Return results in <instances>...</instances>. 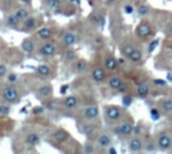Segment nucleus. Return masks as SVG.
Returning a JSON list of instances; mask_svg holds the SVG:
<instances>
[{
    "mask_svg": "<svg viewBox=\"0 0 172 154\" xmlns=\"http://www.w3.org/2000/svg\"><path fill=\"white\" fill-rule=\"evenodd\" d=\"M137 12H138V14H139V15L145 17V15L149 14L150 8H149V6H147V5L143 4V5H140V6H138V8H137Z\"/></svg>",
    "mask_w": 172,
    "mask_h": 154,
    "instance_id": "30",
    "label": "nucleus"
},
{
    "mask_svg": "<svg viewBox=\"0 0 172 154\" xmlns=\"http://www.w3.org/2000/svg\"><path fill=\"white\" fill-rule=\"evenodd\" d=\"M106 1V4H110V5H112V4H116L118 0H105Z\"/></svg>",
    "mask_w": 172,
    "mask_h": 154,
    "instance_id": "53",
    "label": "nucleus"
},
{
    "mask_svg": "<svg viewBox=\"0 0 172 154\" xmlns=\"http://www.w3.org/2000/svg\"><path fill=\"white\" fill-rule=\"evenodd\" d=\"M75 69L78 74H82L84 71H86V69H87V62L85 59H78L75 62Z\"/></svg>",
    "mask_w": 172,
    "mask_h": 154,
    "instance_id": "25",
    "label": "nucleus"
},
{
    "mask_svg": "<svg viewBox=\"0 0 172 154\" xmlns=\"http://www.w3.org/2000/svg\"><path fill=\"white\" fill-rule=\"evenodd\" d=\"M6 75H7V68H6V65L0 64V78L1 77H5Z\"/></svg>",
    "mask_w": 172,
    "mask_h": 154,
    "instance_id": "44",
    "label": "nucleus"
},
{
    "mask_svg": "<svg viewBox=\"0 0 172 154\" xmlns=\"http://www.w3.org/2000/svg\"><path fill=\"white\" fill-rule=\"evenodd\" d=\"M132 101H133L132 96H130V95H124V96H123V106L126 108L130 107V106L132 104Z\"/></svg>",
    "mask_w": 172,
    "mask_h": 154,
    "instance_id": "35",
    "label": "nucleus"
},
{
    "mask_svg": "<svg viewBox=\"0 0 172 154\" xmlns=\"http://www.w3.org/2000/svg\"><path fill=\"white\" fill-rule=\"evenodd\" d=\"M133 128H135L133 123L131 122V121H127V122L121 123L120 126L116 127L113 129V132L117 135H130L131 133H133Z\"/></svg>",
    "mask_w": 172,
    "mask_h": 154,
    "instance_id": "5",
    "label": "nucleus"
},
{
    "mask_svg": "<svg viewBox=\"0 0 172 154\" xmlns=\"http://www.w3.org/2000/svg\"><path fill=\"white\" fill-rule=\"evenodd\" d=\"M117 90H118L120 94H125V92L128 90V84H127L126 82H124V81H123V83L120 84V87L117 89Z\"/></svg>",
    "mask_w": 172,
    "mask_h": 154,
    "instance_id": "40",
    "label": "nucleus"
},
{
    "mask_svg": "<svg viewBox=\"0 0 172 154\" xmlns=\"http://www.w3.org/2000/svg\"><path fill=\"white\" fill-rule=\"evenodd\" d=\"M121 83H123V79H121L119 76H111L107 79V84H109V87H110L111 89H113V90H117Z\"/></svg>",
    "mask_w": 172,
    "mask_h": 154,
    "instance_id": "21",
    "label": "nucleus"
},
{
    "mask_svg": "<svg viewBox=\"0 0 172 154\" xmlns=\"http://www.w3.org/2000/svg\"><path fill=\"white\" fill-rule=\"evenodd\" d=\"M8 113H10V107L4 106V104L0 102V115H7Z\"/></svg>",
    "mask_w": 172,
    "mask_h": 154,
    "instance_id": "42",
    "label": "nucleus"
},
{
    "mask_svg": "<svg viewBox=\"0 0 172 154\" xmlns=\"http://www.w3.org/2000/svg\"><path fill=\"white\" fill-rule=\"evenodd\" d=\"M37 74L41 77H47L51 75V68L47 64H40L37 68Z\"/></svg>",
    "mask_w": 172,
    "mask_h": 154,
    "instance_id": "24",
    "label": "nucleus"
},
{
    "mask_svg": "<svg viewBox=\"0 0 172 154\" xmlns=\"http://www.w3.org/2000/svg\"><path fill=\"white\" fill-rule=\"evenodd\" d=\"M91 76H92V79L96 83H103L105 81V78H106V72L101 67H97V68H94L92 70Z\"/></svg>",
    "mask_w": 172,
    "mask_h": 154,
    "instance_id": "7",
    "label": "nucleus"
},
{
    "mask_svg": "<svg viewBox=\"0 0 172 154\" xmlns=\"http://www.w3.org/2000/svg\"><path fill=\"white\" fill-rule=\"evenodd\" d=\"M92 15H93V17H92V20L97 24H99V22L101 20V18L104 17L100 12H94V14H92Z\"/></svg>",
    "mask_w": 172,
    "mask_h": 154,
    "instance_id": "43",
    "label": "nucleus"
},
{
    "mask_svg": "<svg viewBox=\"0 0 172 154\" xmlns=\"http://www.w3.org/2000/svg\"><path fill=\"white\" fill-rule=\"evenodd\" d=\"M139 132H140V127H139V126H137V127L133 128V133H135V134H139Z\"/></svg>",
    "mask_w": 172,
    "mask_h": 154,
    "instance_id": "51",
    "label": "nucleus"
},
{
    "mask_svg": "<svg viewBox=\"0 0 172 154\" xmlns=\"http://www.w3.org/2000/svg\"><path fill=\"white\" fill-rule=\"evenodd\" d=\"M153 84L156 87H165L167 84V82L165 79H162V78H156V79H153Z\"/></svg>",
    "mask_w": 172,
    "mask_h": 154,
    "instance_id": "39",
    "label": "nucleus"
},
{
    "mask_svg": "<svg viewBox=\"0 0 172 154\" xmlns=\"http://www.w3.org/2000/svg\"><path fill=\"white\" fill-rule=\"evenodd\" d=\"M150 116H151V119H152V120L158 121V120L160 119V113H159V110H158V109H156V108H152V109L150 110Z\"/></svg>",
    "mask_w": 172,
    "mask_h": 154,
    "instance_id": "33",
    "label": "nucleus"
},
{
    "mask_svg": "<svg viewBox=\"0 0 172 154\" xmlns=\"http://www.w3.org/2000/svg\"><path fill=\"white\" fill-rule=\"evenodd\" d=\"M160 107L165 111H172V99H165L160 102Z\"/></svg>",
    "mask_w": 172,
    "mask_h": 154,
    "instance_id": "29",
    "label": "nucleus"
},
{
    "mask_svg": "<svg viewBox=\"0 0 172 154\" xmlns=\"http://www.w3.org/2000/svg\"><path fill=\"white\" fill-rule=\"evenodd\" d=\"M7 82L8 83H11V84H13L15 82H18V75L14 74V72H10L7 75Z\"/></svg>",
    "mask_w": 172,
    "mask_h": 154,
    "instance_id": "36",
    "label": "nucleus"
},
{
    "mask_svg": "<svg viewBox=\"0 0 172 154\" xmlns=\"http://www.w3.org/2000/svg\"><path fill=\"white\" fill-rule=\"evenodd\" d=\"M144 148H145L146 152H155V151H156V145H155L152 141H147V142L145 144Z\"/></svg>",
    "mask_w": 172,
    "mask_h": 154,
    "instance_id": "37",
    "label": "nucleus"
},
{
    "mask_svg": "<svg viewBox=\"0 0 172 154\" xmlns=\"http://www.w3.org/2000/svg\"><path fill=\"white\" fill-rule=\"evenodd\" d=\"M133 11H135V8H133V6H131V5H125L124 6V12L126 14H132Z\"/></svg>",
    "mask_w": 172,
    "mask_h": 154,
    "instance_id": "45",
    "label": "nucleus"
},
{
    "mask_svg": "<svg viewBox=\"0 0 172 154\" xmlns=\"http://www.w3.org/2000/svg\"><path fill=\"white\" fill-rule=\"evenodd\" d=\"M67 90H68V84L61 85V87H60V94H61V95H65V94L67 92Z\"/></svg>",
    "mask_w": 172,
    "mask_h": 154,
    "instance_id": "47",
    "label": "nucleus"
},
{
    "mask_svg": "<svg viewBox=\"0 0 172 154\" xmlns=\"http://www.w3.org/2000/svg\"><path fill=\"white\" fill-rule=\"evenodd\" d=\"M167 34H170V36H172V24L171 25H169V27H167Z\"/></svg>",
    "mask_w": 172,
    "mask_h": 154,
    "instance_id": "52",
    "label": "nucleus"
},
{
    "mask_svg": "<svg viewBox=\"0 0 172 154\" xmlns=\"http://www.w3.org/2000/svg\"><path fill=\"white\" fill-rule=\"evenodd\" d=\"M65 56H66V58L67 59H73L75 58V52L73 51V50H68V51H66V54H65Z\"/></svg>",
    "mask_w": 172,
    "mask_h": 154,
    "instance_id": "46",
    "label": "nucleus"
},
{
    "mask_svg": "<svg viewBox=\"0 0 172 154\" xmlns=\"http://www.w3.org/2000/svg\"><path fill=\"white\" fill-rule=\"evenodd\" d=\"M19 24L20 22L18 20V18L15 17V14H7L5 17V25L8 29H13V30H18L19 29Z\"/></svg>",
    "mask_w": 172,
    "mask_h": 154,
    "instance_id": "10",
    "label": "nucleus"
},
{
    "mask_svg": "<svg viewBox=\"0 0 172 154\" xmlns=\"http://www.w3.org/2000/svg\"><path fill=\"white\" fill-rule=\"evenodd\" d=\"M25 142L27 145H30V146H37V145H39V142H40V136L38 135L37 133H30V134L26 135Z\"/></svg>",
    "mask_w": 172,
    "mask_h": 154,
    "instance_id": "18",
    "label": "nucleus"
},
{
    "mask_svg": "<svg viewBox=\"0 0 172 154\" xmlns=\"http://www.w3.org/2000/svg\"><path fill=\"white\" fill-rule=\"evenodd\" d=\"M46 110L45 107H43V106H38V107H34L33 108V110H32V113L34 114V115H40V114H43L44 111Z\"/></svg>",
    "mask_w": 172,
    "mask_h": 154,
    "instance_id": "38",
    "label": "nucleus"
},
{
    "mask_svg": "<svg viewBox=\"0 0 172 154\" xmlns=\"http://www.w3.org/2000/svg\"><path fill=\"white\" fill-rule=\"evenodd\" d=\"M137 94H138V96H139V97L145 99V97H146V96L150 94L149 83H146V82H143V83H140V84L138 85V88H137Z\"/></svg>",
    "mask_w": 172,
    "mask_h": 154,
    "instance_id": "16",
    "label": "nucleus"
},
{
    "mask_svg": "<svg viewBox=\"0 0 172 154\" xmlns=\"http://www.w3.org/2000/svg\"><path fill=\"white\" fill-rule=\"evenodd\" d=\"M107 152H109V154H117V149L114 147H110Z\"/></svg>",
    "mask_w": 172,
    "mask_h": 154,
    "instance_id": "49",
    "label": "nucleus"
},
{
    "mask_svg": "<svg viewBox=\"0 0 172 154\" xmlns=\"http://www.w3.org/2000/svg\"><path fill=\"white\" fill-rule=\"evenodd\" d=\"M93 43H94V44H97V45H98V44H100V43H101V40H100L99 38H96L94 40H93Z\"/></svg>",
    "mask_w": 172,
    "mask_h": 154,
    "instance_id": "56",
    "label": "nucleus"
},
{
    "mask_svg": "<svg viewBox=\"0 0 172 154\" xmlns=\"http://www.w3.org/2000/svg\"><path fill=\"white\" fill-rule=\"evenodd\" d=\"M46 6L51 10H57L61 6V0H45Z\"/></svg>",
    "mask_w": 172,
    "mask_h": 154,
    "instance_id": "28",
    "label": "nucleus"
},
{
    "mask_svg": "<svg viewBox=\"0 0 172 154\" xmlns=\"http://www.w3.org/2000/svg\"><path fill=\"white\" fill-rule=\"evenodd\" d=\"M151 25L147 22H140L136 29V33L139 38H147L149 36H151Z\"/></svg>",
    "mask_w": 172,
    "mask_h": 154,
    "instance_id": "6",
    "label": "nucleus"
},
{
    "mask_svg": "<svg viewBox=\"0 0 172 154\" xmlns=\"http://www.w3.org/2000/svg\"><path fill=\"white\" fill-rule=\"evenodd\" d=\"M104 67L107 70L112 71V70H116L117 67H118V62H117V58H114L112 55H109L106 58L104 59Z\"/></svg>",
    "mask_w": 172,
    "mask_h": 154,
    "instance_id": "12",
    "label": "nucleus"
},
{
    "mask_svg": "<svg viewBox=\"0 0 172 154\" xmlns=\"http://www.w3.org/2000/svg\"><path fill=\"white\" fill-rule=\"evenodd\" d=\"M63 103H64V106L68 109H72V108H75L78 106V103H79V100H78V97L77 96H73V95H70V96H66L64 101H63Z\"/></svg>",
    "mask_w": 172,
    "mask_h": 154,
    "instance_id": "13",
    "label": "nucleus"
},
{
    "mask_svg": "<svg viewBox=\"0 0 172 154\" xmlns=\"http://www.w3.org/2000/svg\"><path fill=\"white\" fill-rule=\"evenodd\" d=\"M64 43H65V45L67 46H72L75 44V42H77V37H75V34L73 32H71V31H67L65 34H64Z\"/></svg>",
    "mask_w": 172,
    "mask_h": 154,
    "instance_id": "22",
    "label": "nucleus"
},
{
    "mask_svg": "<svg viewBox=\"0 0 172 154\" xmlns=\"http://www.w3.org/2000/svg\"><path fill=\"white\" fill-rule=\"evenodd\" d=\"M15 17L18 18V20L20 22V23H23L24 20H26L29 17H30V11L27 10V8L25 7H20V8H17L14 12Z\"/></svg>",
    "mask_w": 172,
    "mask_h": 154,
    "instance_id": "14",
    "label": "nucleus"
},
{
    "mask_svg": "<svg viewBox=\"0 0 172 154\" xmlns=\"http://www.w3.org/2000/svg\"><path fill=\"white\" fill-rule=\"evenodd\" d=\"M71 1L75 5H80V2H82V0H71Z\"/></svg>",
    "mask_w": 172,
    "mask_h": 154,
    "instance_id": "55",
    "label": "nucleus"
},
{
    "mask_svg": "<svg viewBox=\"0 0 172 154\" xmlns=\"http://www.w3.org/2000/svg\"><path fill=\"white\" fill-rule=\"evenodd\" d=\"M157 144L158 147L162 151H167L172 147V139L170 138L169 134L166 133H160L157 138Z\"/></svg>",
    "mask_w": 172,
    "mask_h": 154,
    "instance_id": "3",
    "label": "nucleus"
},
{
    "mask_svg": "<svg viewBox=\"0 0 172 154\" xmlns=\"http://www.w3.org/2000/svg\"><path fill=\"white\" fill-rule=\"evenodd\" d=\"M58 104H59V101L58 100H51L47 102V104H46V108L47 109H50V110H55L57 108H58Z\"/></svg>",
    "mask_w": 172,
    "mask_h": 154,
    "instance_id": "34",
    "label": "nucleus"
},
{
    "mask_svg": "<svg viewBox=\"0 0 172 154\" xmlns=\"http://www.w3.org/2000/svg\"><path fill=\"white\" fill-rule=\"evenodd\" d=\"M52 30L50 27H41L38 31V37L40 39H44V40H48L52 37Z\"/></svg>",
    "mask_w": 172,
    "mask_h": 154,
    "instance_id": "23",
    "label": "nucleus"
},
{
    "mask_svg": "<svg viewBox=\"0 0 172 154\" xmlns=\"http://www.w3.org/2000/svg\"><path fill=\"white\" fill-rule=\"evenodd\" d=\"M128 58H130V61L133 62V63L140 62L143 58V52L139 50V49H135V50L132 51V54L128 56Z\"/></svg>",
    "mask_w": 172,
    "mask_h": 154,
    "instance_id": "26",
    "label": "nucleus"
},
{
    "mask_svg": "<svg viewBox=\"0 0 172 154\" xmlns=\"http://www.w3.org/2000/svg\"><path fill=\"white\" fill-rule=\"evenodd\" d=\"M20 2H23V4H26V5H31L32 4V0H19Z\"/></svg>",
    "mask_w": 172,
    "mask_h": 154,
    "instance_id": "50",
    "label": "nucleus"
},
{
    "mask_svg": "<svg viewBox=\"0 0 172 154\" xmlns=\"http://www.w3.org/2000/svg\"><path fill=\"white\" fill-rule=\"evenodd\" d=\"M23 26H24V31H31L33 29L37 27V19L34 17H29L26 20L23 22Z\"/></svg>",
    "mask_w": 172,
    "mask_h": 154,
    "instance_id": "20",
    "label": "nucleus"
},
{
    "mask_svg": "<svg viewBox=\"0 0 172 154\" xmlns=\"http://www.w3.org/2000/svg\"><path fill=\"white\" fill-rule=\"evenodd\" d=\"M82 151H84V153H86V154L96 153V147H94V145H93L92 142L87 141V142H85V144H84V146H82Z\"/></svg>",
    "mask_w": 172,
    "mask_h": 154,
    "instance_id": "27",
    "label": "nucleus"
},
{
    "mask_svg": "<svg viewBox=\"0 0 172 154\" xmlns=\"http://www.w3.org/2000/svg\"><path fill=\"white\" fill-rule=\"evenodd\" d=\"M133 50H135V47H133L132 44H125V45L121 47V52H123L124 56H126V57H128L130 55L132 54Z\"/></svg>",
    "mask_w": 172,
    "mask_h": 154,
    "instance_id": "31",
    "label": "nucleus"
},
{
    "mask_svg": "<svg viewBox=\"0 0 172 154\" xmlns=\"http://www.w3.org/2000/svg\"><path fill=\"white\" fill-rule=\"evenodd\" d=\"M2 97L4 100L7 101L8 103H17L19 102V95L18 90L15 89L13 85H7L2 89Z\"/></svg>",
    "mask_w": 172,
    "mask_h": 154,
    "instance_id": "1",
    "label": "nucleus"
},
{
    "mask_svg": "<svg viewBox=\"0 0 172 154\" xmlns=\"http://www.w3.org/2000/svg\"><path fill=\"white\" fill-rule=\"evenodd\" d=\"M39 95L41 96V97H44V99H48V97H51L53 94V88L51 84H44L43 87H40L39 88Z\"/></svg>",
    "mask_w": 172,
    "mask_h": 154,
    "instance_id": "15",
    "label": "nucleus"
},
{
    "mask_svg": "<svg viewBox=\"0 0 172 154\" xmlns=\"http://www.w3.org/2000/svg\"><path fill=\"white\" fill-rule=\"evenodd\" d=\"M80 132H82V134H85V135H91L94 132V126H92V124H85Z\"/></svg>",
    "mask_w": 172,
    "mask_h": 154,
    "instance_id": "32",
    "label": "nucleus"
},
{
    "mask_svg": "<svg viewBox=\"0 0 172 154\" xmlns=\"http://www.w3.org/2000/svg\"><path fill=\"white\" fill-rule=\"evenodd\" d=\"M158 43H159V40H158V39H155V40H152V42L150 43L149 49H147V51H149L150 54H151V52H153V50H155V49L157 47Z\"/></svg>",
    "mask_w": 172,
    "mask_h": 154,
    "instance_id": "41",
    "label": "nucleus"
},
{
    "mask_svg": "<svg viewBox=\"0 0 172 154\" xmlns=\"http://www.w3.org/2000/svg\"><path fill=\"white\" fill-rule=\"evenodd\" d=\"M55 51H57V47L54 45V43L52 42H46L45 44L40 46L39 49V55L43 56V57H52L55 55Z\"/></svg>",
    "mask_w": 172,
    "mask_h": 154,
    "instance_id": "4",
    "label": "nucleus"
},
{
    "mask_svg": "<svg viewBox=\"0 0 172 154\" xmlns=\"http://www.w3.org/2000/svg\"><path fill=\"white\" fill-rule=\"evenodd\" d=\"M68 133L65 129H63V128H59V129H57V131L53 133L52 138L54 141H57V142H59V144H63V142H65L66 140L68 139Z\"/></svg>",
    "mask_w": 172,
    "mask_h": 154,
    "instance_id": "11",
    "label": "nucleus"
},
{
    "mask_svg": "<svg viewBox=\"0 0 172 154\" xmlns=\"http://www.w3.org/2000/svg\"><path fill=\"white\" fill-rule=\"evenodd\" d=\"M117 62H118V65H125V58L124 57L117 58Z\"/></svg>",
    "mask_w": 172,
    "mask_h": 154,
    "instance_id": "48",
    "label": "nucleus"
},
{
    "mask_svg": "<svg viewBox=\"0 0 172 154\" xmlns=\"http://www.w3.org/2000/svg\"><path fill=\"white\" fill-rule=\"evenodd\" d=\"M143 148H144V145H143V141L139 138H133L130 140V142H128V151L130 152L138 153Z\"/></svg>",
    "mask_w": 172,
    "mask_h": 154,
    "instance_id": "8",
    "label": "nucleus"
},
{
    "mask_svg": "<svg viewBox=\"0 0 172 154\" xmlns=\"http://www.w3.org/2000/svg\"><path fill=\"white\" fill-rule=\"evenodd\" d=\"M98 141V145L100 148H106V147L110 146V144H111V136L109 135V134H100L97 139Z\"/></svg>",
    "mask_w": 172,
    "mask_h": 154,
    "instance_id": "19",
    "label": "nucleus"
},
{
    "mask_svg": "<svg viewBox=\"0 0 172 154\" xmlns=\"http://www.w3.org/2000/svg\"><path fill=\"white\" fill-rule=\"evenodd\" d=\"M105 115L111 121H117L123 116V109L118 106H106L105 107Z\"/></svg>",
    "mask_w": 172,
    "mask_h": 154,
    "instance_id": "2",
    "label": "nucleus"
},
{
    "mask_svg": "<svg viewBox=\"0 0 172 154\" xmlns=\"http://www.w3.org/2000/svg\"><path fill=\"white\" fill-rule=\"evenodd\" d=\"M34 47H36V45H34V42L32 39L26 38L21 42V49L26 54H32L34 51Z\"/></svg>",
    "mask_w": 172,
    "mask_h": 154,
    "instance_id": "17",
    "label": "nucleus"
},
{
    "mask_svg": "<svg viewBox=\"0 0 172 154\" xmlns=\"http://www.w3.org/2000/svg\"><path fill=\"white\" fill-rule=\"evenodd\" d=\"M167 81H169V82H172V72H169V74H167Z\"/></svg>",
    "mask_w": 172,
    "mask_h": 154,
    "instance_id": "54",
    "label": "nucleus"
},
{
    "mask_svg": "<svg viewBox=\"0 0 172 154\" xmlns=\"http://www.w3.org/2000/svg\"><path fill=\"white\" fill-rule=\"evenodd\" d=\"M99 116V108L97 106H89L84 109V117L87 120H94Z\"/></svg>",
    "mask_w": 172,
    "mask_h": 154,
    "instance_id": "9",
    "label": "nucleus"
}]
</instances>
